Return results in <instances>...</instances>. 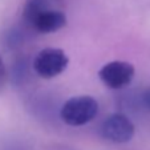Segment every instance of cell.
<instances>
[{
  "instance_id": "1",
  "label": "cell",
  "mask_w": 150,
  "mask_h": 150,
  "mask_svg": "<svg viewBox=\"0 0 150 150\" xmlns=\"http://www.w3.org/2000/svg\"><path fill=\"white\" fill-rule=\"evenodd\" d=\"M98 113V102L92 96H76L65 101L60 116L69 126H82L93 121Z\"/></svg>"
},
{
  "instance_id": "2",
  "label": "cell",
  "mask_w": 150,
  "mask_h": 150,
  "mask_svg": "<svg viewBox=\"0 0 150 150\" xmlns=\"http://www.w3.org/2000/svg\"><path fill=\"white\" fill-rule=\"evenodd\" d=\"M69 57L60 48H44L33 60V71L41 79H53L68 68Z\"/></svg>"
},
{
  "instance_id": "3",
  "label": "cell",
  "mask_w": 150,
  "mask_h": 150,
  "mask_svg": "<svg viewBox=\"0 0 150 150\" xmlns=\"http://www.w3.org/2000/svg\"><path fill=\"white\" fill-rule=\"evenodd\" d=\"M136 69L127 61H110L98 71V77L109 89H122L134 79Z\"/></svg>"
},
{
  "instance_id": "4",
  "label": "cell",
  "mask_w": 150,
  "mask_h": 150,
  "mask_svg": "<svg viewBox=\"0 0 150 150\" xmlns=\"http://www.w3.org/2000/svg\"><path fill=\"white\" fill-rule=\"evenodd\" d=\"M136 127L133 122L122 113L108 116L101 124V136L114 144H126L134 136Z\"/></svg>"
},
{
  "instance_id": "5",
  "label": "cell",
  "mask_w": 150,
  "mask_h": 150,
  "mask_svg": "<svg viewBox=\"0 0 150 150\" xmlns=\"http://www.w3.org/2000/svg\"><path fill=\"white\" fill-rule=\"evenodd\" d=\"M67 16L61 11H53V9H42L29 25H32L40 33H52L67 25Z\"/></svg>"
},
{
  "instance_id": "6",
  "label": "cell",
  "mask_w": 150,
  "mask_h": 150,
  "mask_svg": "<svg viewBox=\"0 0 150 150\" xmlns=\"http://www.w3.org/2000/svg\"><path fill=\"white\" fill-rule=\"evenodd\" d=\"M47 8V4L44 3V0H29L24 9V19L28 24L32 23V20L42 11Z\"/></svg>"
},
{
  "instance_id": "7",
  "label": "cell",
  "mask_w": 150,
  "mask_h": 150,
  "mask_svg": "<svg viewBox=\"0 0 150 150\" xmlns=\"http://www.w3.org/2000/svg\"><path fill=\"white\" fill-rule=\"evenodd\" d=\"M6 67H4V62H3V59L0 56V91L3 89L4 86V82H6Z\"/></svg>"
},
{
  "instance_id": "8",
  "label": "cell",
  "mask_w": 150,
  "mask_h": 150,
  "mask_svg": "<svg viewBox=\"0 0 150 150\" xmlns=\"http://www.w3.org/2000/svg\"><path fill=\"white\" fill-rule=\"evenodd\" d=\"M142 101H144L145 106L150 110V88H147L146 91L144 92V96H142Z\"/></svg>"
}]
</instances>
